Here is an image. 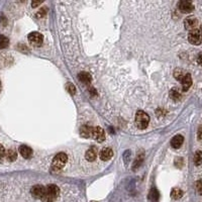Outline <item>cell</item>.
<instances>
[{"label":"cell","instance_id":"cell-12","mask_svg":"<svg viewBox=\"0 0 202 202\" xmlns=\"http://www.w3.org/2000/svg\"><path fill=\"white\" fill-rule=\"evenodd\" d=\"M182 89L184 90V91H187L190 87H191L192 85V78H191V75H190L189 73H187L185 75V77L183 78L182 80Z\"/></svg>","mask_w":202,"mask_h":202},{"label":"cell","instance_id":"cell-7","mask_svg":"<svg viewBox=\"0 0 202 202\" xmlns=\"http://www.w3.org/2000/svg\"><path fill=\"white\" fill-rule=\"evenodd\" d=\"M91 135H92V138L94 140H96L97 142H99V143L103 142V140H105L104 131L101 127H92V133H91Z\"/></svg>","mask_w":202,"mask_h":202},{"label":"cell","instance_id":"cell-10","mask_svg":"<svg viewBox=\"0 0 202 202\" xmlns=\"http://www.w3.org/2000/svg\"><path fill=\"white\" fill-rule=\"evenodd\" d=\"M19 153L24 159H29V158H32V150L28 146L22 144V146L19 147Z\"/></svg>","mask_w":202,"mask_h":202},{"label":"cell","instance_id":"cell-33","mask_svg":"<svg viewBox=\"0 0 202 202\" xmlns=\"http://www.w3.org/2000/svg\"><path fill=\"white\" fill-rule=\"evenodd\" d=\"M201 29H202V25H201Z\"/></svg>","mask_w":202,"mask_h":202},{"label":"cell","instance_id":"cell-34","mask_svg":"<svg viewBox=\"0 0 202 202\" xmlns=\"http://www.w3.org/2000/svg\"><path fill=\"white\" fill-rule=\"evenodd\" d=\"M92 202H96V201H92Z\"/></svg>","mask_w":202,"mask_h":202},{"label":"cell","instance_id":"cell-11","mask_svg":"<svg viewBox=\"0 0 202 202\" xmlns=\"http://www.w3.org/2000/svg\"><path fill=\"white\" fill-rule=\"evenodd\" d=\"M112 156H113V152L110 148H104L100 152V158L102 161H108V160L112 158Z\"/></svg>","mask_w":202,"mask_h":202},{"label":"cell","instance_id":"cell-14","mask_svg":"<svg viewBox=\"0 0 202 202\" xmlns=\"http://www.w3.org/2000/svg\"><path fill=\"white\" fill-rule=\"evenodd\" d=\"M85 157H86V159H87V161H89V162L95 161V159H96V157H97V151H96V148H89V150L86 152Z\"/></svg>","mask_w":202,"mask_h":202},{"label":"cell","instance_id":"cell-16","mask_svg":"<svg viewBox=\"0 0 202 202\" xmlns=\"http://www.w3.org/2000/svg\"><path fill=\"white\" fill-rule=\"evenodd\" d=\"M144 158V152H140V153L138 154V156H136V158H135V163H133V170H136L140 165H142Z\"/></svg>","mask_w":202,"mask_h":202},{"label":"cell","instance_id":"cell-3","mask_svg":"<svg viewBox=\"0 0 202 202\" xmlns=\"http://www.w3.org/2000/svg\"><path fill=\"white\" fill-rule=\"evenodd\" d=\"M148 122H150V116H148L146 112L142 111V110H140V111L136 112L135 124L139 128H140V129L147 128L148 125Z\"/></svg>","mask_w":202,"mask_h":202},{"label":"cell","instance_id":"cell-25","mask_svg":"<svg viewBox=\"0 0 202 202\" xmlns=\"http://www.w3.org/2000/svg\"><path fill=\"white\" fill-rule=\"evenodd\" d=\"M67 89H68V91H69V93L72 94V95H74L75 92H76V88H75V86H74L72 83H68V84H67Z\"/></svg>","mask_w":202,"mask_h":202},{"label":"cell","instance_id":"cell-27","mask_svg":"<svg viewBox=\"0 0 202 202\" xmlns=\"http://www.w3.org/2000/svg\"><path fill=\"white\" fill-rule=\"evenodd\" d=\"M47 13V7H44V8H41L39 12L37 13V17H43V16H45V14Z\"/></svg>","mask_w":202,"mask_h":202},{"label":"cell","instance_id":"cell-28","mask_svg":"<svg viewBox=\"0 0 202 202\" xmlns=\"http://www.w3.org/2000/svg\"><path fill=\"white\" fill-rule=\"evenodd\" d=\"M5 153H6L5 148H3L2 144H0V161H2V159L5 157Z\"/></svg>","mask_w":202,"mask_h":202},{"label":"cell","instance_id":"cell-26","mask_svg":"<svg viewBox=\"0 0 202 202\" xmlns=\"http://www.w3.org/2000/svg\"><path fill=\"white\" fill-rule=\"evenodd\" d=\"M44 1L45 0H32V6L33 7V8H36V7L40 6Z\"/></svg>","mask_w":202,"mask_h":202},{"label":"cell","instance_id":"cell-5","mask_svg":"<svg viewBox=\"0 0 202 202\" xmlns=\"http://www.w3.org/2000/svg\"><path fill=\"white\" fill-rule=\"evenodd\" d=\"M188 40L192 45H199L202 41V32H201V30L197 29V28H194L192 30H190L189 35H188Z\"/></svg>","mask_w":202,"mask_h":202},{"label":"cell","instance_id":"cell-24","mask_svg":"<svg viewBox=\"0 0 202 202\" xmlns=\"http://www.w3.org/2000/svg\"><path fill=\"white\" fill-rule=\"evenodd\" d=\"M170 97L175 101H178L181 98V94L177 89H172L170 91Z\"/></svg>","mask_w":202,"mask_h":202},{"label":"cell","instance_id":"cell-17","mask_svg":"<svg viewBox=\"0 0 202 202\" xmlns=\"http://www.w3.org/2000/svg\"><path fill=\"white\" fill-rule=\"evenodd\" d=\"M5 158L8 160L9 162H13L15 161V160L17 159V153H16V151H14V150H8V151H6V153H5Z\"/></svg>","mask_w":202,"mask_h":202},{"label":"cell","instance_id":"cell-9","mask_svg":"<svg viewBox=\"0 0 202 202\" xmlns=\"http://www.w3.org/2000/svg\"><path fill=\"white\" fill-rule=\"evenodd\" d=\"M197 24H198V20H197V18L194 17V16H189V17L186 18L185 21H184L185 28L188 29V30H192L194 28H196Z\"/></svg>","mask_w":202,"mask_h":202},{"label":"cell","instance_id":"cell-20","mask_svg":"<svg viewBox=\"0 0 202 202\" xmlns=\"http://www.w3.org/2000/svg\"><path fill=\"white\" fill-rule=\"evenodd\" d=\"M183 196V191L179 188H174L171 192V197L173 199H180V198Z\"/></svg>","mask_w":202,"mask_h":202},{"label":"cell","instance_id":"cell-29","mask_svg":"<svg viewBox=\"0 0 202 202\" xmlns=\"http://www.w3.org/2000/svg\"><path fill=\"white\" fill-rule=\"evenodd\" d=\"M196 190L200 195H202V181H198L196 183Z\"/></svg>","mask_w":202,"mask_h":202},{"label":"cell","instance_id":"cell-23","mask_svg":"<svg viewBox=\"0 0 202 202\" xmlns=\"http://www.w3.org/2000/svg\"><path fill=\"white\" fill-rule=\"evenodd\" d=\"M194 163H195L196 166L201 165V163H202V152L197 151L195 153V155H194Z\"/></svg>","mask_w":202,"mask_h":202},{"label":"cell","instance_id":"cell-21","mask_svg":"<svg viewBox=\"0 0 202 202\" xmlns=\"http://www.w3.org/2000/svg\"><path fill=\"white\" fill-rule=\"evenodd\" d=\"M9 45V40L8 37L5 36L0 35V49H6Z\"/></svg>","mask_w":202,"mask_h":202},{"label":"cell","instance_id":"cell-32","mask_svg":"<svg viewBox=\"0 0 202 202\" xmlns=\"http://www.w3.org/2000/svg\"><path fill=\"white\" fill-rule=\"evenodd\" d=\"M0 91H1V82H0Z\"/></svg>","mask_w":202,"mask_h":202},{"label":"cell","instance_id":"cell-15","mask_svg":"<svg viewBox=\"0 0 202 202\" xmlns=\"http://www.w3.org/2000/svg\"><path fill=\"white\" fill-rule=\"evenodd\" d=\"M92 133V127H88V125H84L80 129V135H81L83 138H89Z\"/></svg>","mask_w":202,"mask_h":202},{"label":"cell","instance_id":"cell-30","mask_svg":"<svg viewBox=\"0 0 202 202\" xmlns=\"http://www.w3.org/2000/svg\"><path fill=\"white\" fill-rule=\"evenodd\" d=\"M198 140H202V125H200L198 128Z\"/></svg>","mask_w":202,"mask_h":202},{"label":"cell","instance_id":"cell-19","mask_svg":"<svg viewBox=\"0 0 202 202\" xmlns=\"http://www.w3.org/2000/svg\"><path fill=\"white\" fill-rule=\"evenodd\" d=\"M187 74L184 70H182V69H176L174 72V76H175V78H176L178 81H182L183 78L185 77V75Z\"/></svg>","mask_w":202,"mask_h":202},{"label":"cell","instance_id":"cell-1","mask_svg":"<svg viewBox=\"0 0 202 202\" xmlns=\"http://www.w3.org/2000/svg\"><path fill=\"white\" fill-rule=\"evenodd\" d=\"M59 193H60V189L57 185H54V184L48 185L47 187H45L44 196L41 200L43 202H54L57 198H58Z\"/></svg>","mask_w":202,"mask_h":202},{"label":"cell","instance_id":"cell-22","mask_svg":"<svg viewBox=\"0 0 202 202\" xmlns=\"http://www.w3.org/2000/svg\"><path fill=\"white\" fill-rule=\"evenodd\" d=\"M148 198L153 201V202H156L158 199H159V192H158V190L157 189H155L153 188L151 190V192L150 194H148Z\"/></svg>","mask_w":202,"mask_h":202},{"label":"cell","instance_id":"cell-13","mask_svg":"<svg viewBox=\"0 0 202 202\" xmlns=\"http://www.w3.org/2000/svg\"><path fill=\"white\" fill-rule=\"evenodd\" d=\"M183 142H184V138L181 135H177L171 140V146L174 148H179L183 144Z\"/></svg>","mask_w":202,"mask_h":202},{"label":"cell","instance_id":"cell-6","mask_svg":"<svg viewBox=\"0 0 202 202\" xmlns=\"http://www.w3.org/2000/svg\"><path fill=\"white\" fill-rule=\"evenodd\" d=\"M178 9L182 13H190L194 10V5L191 0H180L178 3Z\"/></svg>","mask_w":202,"mask_h":202},{"label":"cell","instance_id":"cell-31","mask_svg":"<svg viewBox=\"0 0 202 202\" xmlns=\"http://www.w3.org/2000/svg\"><path fill=\"white\" fill-rule=\"evenodd\" d=\"M198 63L202 65V53H200L199 56H198Z\"/></svg>","mask_w":202,"mask_h":202},{"label":"cell","instance_id":"cell-8","mask_svg":"<svg viewBox=\"0 0 202 202\" xmlns=\"http://www.w3.org/2000/svg\"><path fill=\"white\" fill-rule=\"evenodd\" d=\"M45 187H44V186H41V185L33 186L32 190H30L32 195L35 198H37V199H41L44 196V194H45Z\"/></svg>","mask_w":202,"mask_h":202},{"label":"cell","instance_id":"cell-4","mask_svg":"<svg viewBox=\"0 0 202 202\" xmlns=\"http://www.w3.org/2000/svg\"><path fill=\"white\" fill-rule=\"evenodd\" d=\"M28 39L29 44L32 45H35V47H41L44 41V37L37 32H30L28 37Z\"/></svg>","mask_w":202,"mask_h":202},{"label":"cell","instance_id":"cell-2","mask_svg":"<svg viewBox=\"0 0 202 202\" xmlns=\"http://www.w3.org/2000/svg\"><path fill=\"white\" fill-rule=\"evenodd\" d=\"M67 162V155L64 153H60L56 156L52 163V171L53 172H59L61 169H63L65 164Z\"/></svg>","mask_w":202,"mask_h":202},{"label":"cell","instance_id":"cell-18","mask_svg":"<svg viewBox=\"0 0 202 202\" xmlns=\"http://www.w3.org/2000/svg\"><path fill=\"white\" fill-rule=\"evenodd\" d=\"M78 78L80 81L83 82L84 84H90L91 82V76L88 73H86V72H81V73L79 74Z\"/></svg>","mask_w":202,"mask_h":202}]
</instances>
